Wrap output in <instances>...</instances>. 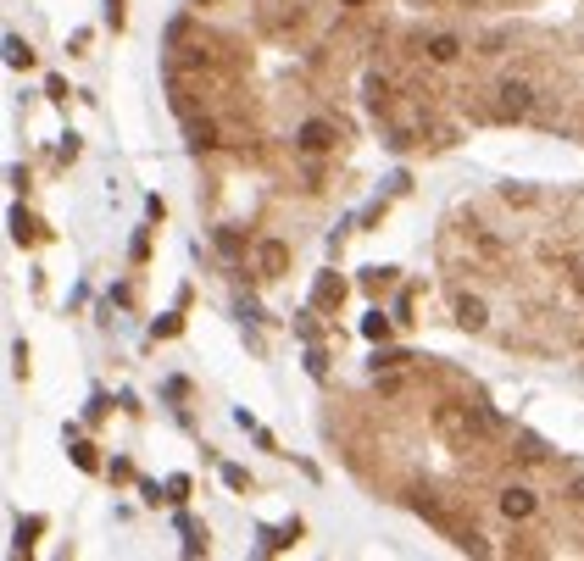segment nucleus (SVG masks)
<instances>
[{"label": "nucleus", "instance_id": "1a4fd4ad", "mask_svg": "<svg viewBox=\"0 0 584 561\" xmlns=\"http://www.w3.org/2000/svg\"><path fill=\"white\" fill-rule=\"evenodd\" d=\"M6 61H12V67H34V45H28V39H6Z\"/></svg>", "mask_w": 584, "mask_h": 561}, {"label": "nucleus", "instance_id": "39448f33", "mask_svg": "<svg viewBox=\"0 0 584 561\" xmlns=\"http://www.w3.org/2000/svg\"><path fill=\"white\" fill-rule=\"evenodd\" d=\"M462 51H468V45H462L456 34H429V39H423V56L434 61V67H451V61H462Z\"/></svg>", "mask_w": 584, "mask_h": 561}, {"label": "nucleus", "instance_id": "9d476101", "mask_svg": "<svg viewBox=\"0 0 584 561\" xmlns=\"http://www.w3.org/2000/svg\"><path fill=\"white\" fill-rule=\"evenodd\" d=\"M190 144H195V151H212V144H217V129H212V122H195V129H190Z\"/></svg>", "mask_w": 584, "mask_h": 561}, {"label": "nucleus", "instance_id": "0eeeda50", "mask_svg": "<svg viewBox=\"0 0 584 561\" xmlns=\"http://www.w3.org/2000/svg\"><path fill=\"white\" fill-rule=\"evenodd\" d=\"M456 323L468 328V334H478V328L490 323V311H485V300L478 295H456Z\"/></svg>", "mask_w": 584, "mask_h": 561}, {"label": "nucleus", "instance_id": "f257e3e1", "mask_svg": "<svg viewBox=\"0 0 584 561\" xmlns=\"http://www.w3.org/2000/svg\"><path fill=\"white\" fill-rule=\"evenodd\" d=\"M485 428H490V417L478 406H468V401H440V406H434V433L451 440L456 450H468Z\"/></svg>", "mask_w": 584, "mask_h": 561}, {"label": "nucleus", "instance_id": "9b49d317", "mask_svg": "<svg viewBox=\"0 0 584 561\" xmlns=\"http://www.w3.org/2000/svg\"><path fill=\"white\" fill-rule=\"evenodd\" d=\"M340 295H345V284H340V278H323V284H318V306H328V300H340Z\"/></svg>", "mask_w": 584, "mask_h": 561}, {"label": "nucleus", "instance_id": "7ed1b4c3", "mask_svg": "<svg viewBox=\"0 0 584 561\" xmlns=\"http://www.w3.org/2000/svg\"><path fill=\"white\" fill-rule=\"evenodd\" d=\"M495 511L507 517V523H529V517L540 511V495H534L529 484H507V489L495 495Z\"/></svg>", "mask_w": 584, "mask_h": 561}, {"label": "nucleus", "instance_id": "ddd939ff", "mask_svg": "<svg viewBox=\"0 0 584 561\" xmlns=\"http://www.w3.org/2000/svg\"><path fill=\"white\" fill-rule=\"evenodd\" d=\"M562 495H568V501L584 511V472H573V478H568V489H562Z\"/></svg>", "mask_w": 584, "mask_h": 561}, {"label": "nucleus", "instance_id": "4468645a", "mask_svg": "<svg viewBox=\"0 0 584 561\" xmlns=\"http://www.w3.org/2000/svg\"><path fill=\"white\" fill-rule=\"evenodd\" d=\"M340 6H351V12H357V6H367V0H340Z\"/></svg>", "mask_w": 584, "mask_h": 561}, {"label": "nucleus", "instance_id": "20e7f679", "mask_svg": "<svg viewBox=\"0 0 584 561\" xmlns=\"http://www.w3.org/2000/svg\"><path fill=\"white\" fill-rule=\"evenodd\" d=\"M334 139H340V134H334V122H323V117L301 122V134H296V144H301L306 156H328V151H334Z\"/></svg>", "mask_w": 584, "mask_h": 561}, {"label": "nucleus", "instance_id": "2eb2a0df", "mask_svg": "<svg viewBox=\"0 0 584 561\" xmlns=\"http://www.w3.org/2000/svg\"><path fill=\"white\" fill-rule=\"evenodd\" d=\"M579 295H584V267H579Z\"/></svg>", "mask_w": 584, "mask_h": 561}, {"label": "nucleus", "instance_id": "f03ea898", "mask_svg": "<svg viewBox=\"0 0 584 561\" xmlns=\"http://www.w3.org/2000/svg\"><path fill=\"white\" fill-rule=\"evenodd\" d=\"M529 112H534V84H529V78H501V84H495V117L524 122Z\"/></svg>", "mask_w": 584, "mask_h": 561}, {"label": "nucleus", "instance_id": "f8f14e48", "mask_svg": "<svg viewBox=\"0 0 584 561\" xmlns=\"http://www.w3.org/2000/svg\"><path fill=\"white\" fill-rule=\"evenodd\" d=\"M362 334H367V339H384V334H390V317H379V311H373V317L362 323Z\"/></svg>", "mask_w": 584, "mask_h": 561}, {"label": "nucleus", "instance_id": "6e6552de", "mask_svg": "<svg viewBox=\"0 0 584 561\" xmlns=\"http://www.w3.org/2000/svg\"><path fill=\"white\" fill-rule=\"evenodd\" d=\"M390 100H395L390 78H379V73H373V78H367V106H373V112H390Z\"/></svg>", "mask_w": 584, "mask_h": 561}, {"label": "nucleus", "instance_id": "423d86ee", "mask_svg": "<svg viewBox=\"0 0 584 561\" xmlns=\"http://www.w3.org/2000/svg\"><path fill=\"white\" fill-rule=\"evenodd\" d=\"M284 267H289V245H284V239H262V245H256V273H262V278H279Z\"/></svg>", "mask_w": 584, "mask_h": 561}]
</instances>
